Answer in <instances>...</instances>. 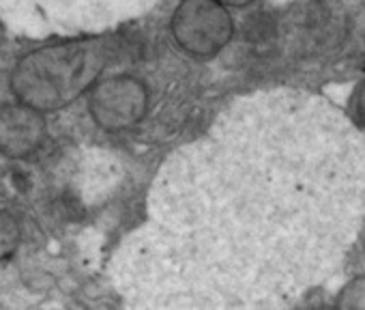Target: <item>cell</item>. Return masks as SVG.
Returning <instances> with one entry per match:
<instances>
[{
  "mask_svg": "<svg viewBox=\"0 0 365 310\" xmlns=\"http://www.w3.org/2000/svg\"><path fill=\"white\" fill-rule=\"evenodd\" d=\"M148 106L146 89L131 76H112L91 89L88 110L93 121L108 129L120 131L135 125Z\"/></svg>",
  "mask_w": 365,
  "mask_h": 310,
  "instance_id": "277c9868",
  "label": "cell"
},
{
  "mask_svg": "<svg viewBox=\"0 0 365 310\" xmlns=\"http://www.w3.org/2000/svg\"><path fill=\"white\" fill-rule=\"evenodd\" d=\"M359 116L363 119V123H365V82L361 84V91H359Z\"/></svg>",
  "mask_w": 365,
  "mask_h": 310,
  "instance_id": "52a82bcc",
  "label": "cell"
},
{
  "mask_svg": "<svg viewBox=\"0 0 365 310\" xmlns=\"http://www.w3.org/2000/svg\"><path fill=\"white\" fill-rule=\"evenodd\" d=\"M172 31L190 54L211 56L228 44L232 22L220 0H185L172 20Z\"/></svg>",
  "mask_w": 365,
  "mask_h": 310,
  "instance_id": "3957f363",
  "label": "cell"
},
{
  "mask_svg": "<svg viewBox=\"0 0 365 310\" xmlns=\"http://www.w3.org/2000/svg\"><path fill=\"white\" fill-rule=\"evenodd\" d=\"M222 5H237V7H241V5H247V3H252V0H220Z\"/></svg>",
  "mask_w": 365,
  "mask_h": 310,
  "instance_id": "ba28073f",
  "label": "cell"
},
{
  "mask_svg": "<svg viewBox=\"0 0 365 310\" xmlns=\"http://www.w3.org/2000/svg\"><path fill=\"white\" fill-rule=\"evenodd\" d=\"M22 244V226L20 220L7 211L0 209V261L11 259Z\"/></svg>",
  "mask_w": 365,
  "mask_h": 310,
  "instance_id": "8992f818",
  "label": "cell"
},
{
  "mask_svg": "<svg viewBox=\"0 0 365 310\" xmlns=\"http://www.w3.org/2000/svg\"><path fill=\"white\" fill-rule=\"evenodd\" d=\"M365 218V140L294 91L243 97L170 155L140 235L150 306L271 308L320 286Z\"/></svg>",
  "mask_w": 365,
  "mask_h": 310,
  "instance_id": "6da1fadb",
  "label": "cell"
},
{
  "mask_svg": "<svg viewBox=\"0 0 365 310\" xmlns=\"http://www.w3.org/2000/svg\"><path fill=\"white\" fill-rule=\"evenodd\" d=\"M46 112L14 101L0 108V153L9 160H29L48 138Z\"/></svg>",
  "mask_w": 365,
  "mask_h": 310,
  "instance_id": "5b68a950",
  "label": "cell"
},
{
  "mask_svg": "<svg viewBox=\"0 0 365 310\" xmlns=\"http://www.w3.org/2000/svg\"><path fill=\"white\" fill-rule=\"evenodd\" d=\"M108 63V50L97 39L54 44L24 54L11 76L9 89L16 99L54 112L88 93Z\"/></svg>",
  "mask_w": 365,
  "mask_h": 310,
  "instance_id": "7a4b0ae2",
  "label": "cell"
}]
</instances>
